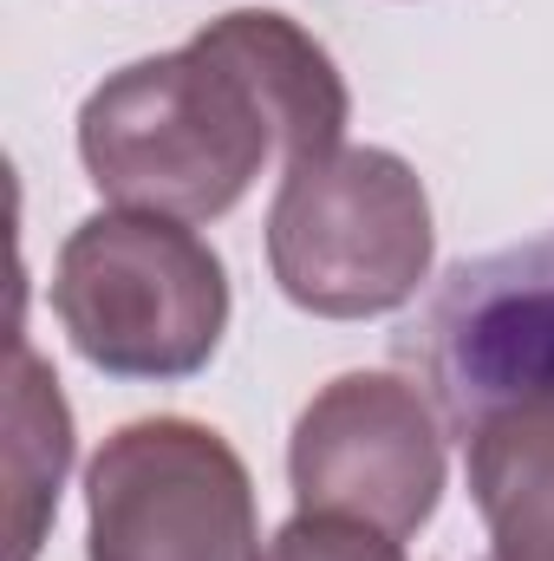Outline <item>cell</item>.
Here are the masks:
<instances>
[{
  "mask_svg": "<svg viewBox=\"0 0 554 561\" xmlns=\"http://www.w3.org/2000/svg\"><path fill=\"white\" fill-rule=\"evenodd\" d=\"M353 92L333 53L275 7H235L189 46L118 66L79 105V163L112 209L176 222L229 216L268 157L346 144Z\"/></svg>",
  "mask_w": 554,
  "mask_h": 561,
  "instance_id": "1",
  "label": "cell"
},
{
  "mask_svg": "<svg viewBox=\"0 0 554 561\" xmlns=\"http://www.w3.org/2000/svg\"><path fill=\"white\" fill-rule=\"evenodd\" d=\"M53 313L105 379H189L229 333V268L196 222L150 209L85 216L53 262Z\"/></svg>",
  "mask_w": 554,
  "mask_h": 561,
  "instance_id": "2",
  "label": "cell"
},
{
  "mask_svg": "<svg viewBox=\"0 0 554 561\" xmlns=\"http://www.w3.org/2000/svg\"><path fill=\"white\" fill-rule=\"evenodd\" d=\"M437 262L424 176L399 150L339 144L287 163L268 209L275 287L320 320H379L412 307Z\"/></svg>",
  "mask_w": 554,
  "mask_h": 561,
  "instance_id": "3",
  "label": "cell"
},
{
  "mask_svg": "<svg viewBox=\"0 0 554 561\" xmlns=\"http://www.w3.org/2000/svg\"><path fill=\"white\" fill-rule=\"evenodd\" d=\"M85 561H262L255 477L196 419H131L85 463Z\"/></svg>",
  "mask_w": 554,
  "mask_h": 561,
  "instance_id": "4",
  "label": "cell"
},
{
  "mask_svg": "<svg viewBox=\"0 0 554 561\" xmlns=\"http://www.w3.org/2000/svg\"><path fill=\"white\" fill-rule=\"evenodd\" d=\"M443 477L437 412L405 373H339L287 437V483L307 516H346L399 542L437 516Z\"/></svg>",
  "mask_w": 554,
  "mask_h": 561,
  "instance_id": "5",
  "label": "cell"
},
{
  "mask_svg": "<svg viewBox=\"0 0 554 561\" xmlns=\"http://www.w3.org/2000/svg\"><path fill=\"white\" fill-rule=\"evenodd\" d=\"M470 496L496 561H554V392H522L470 431Z\"/></svg>",
  "mask_w": 554,
  "mask_h": 561,
  "instance_id": "6",
  "label": "cell"
},
{
  "mask_svg": "<svg viewBox=\"0 0 554 561\" xmlns=\"http://www.w3.org/2000/svg\"><path fill=\"white\" fill-rule=\"evenodd\" d=\"M72 470V405L59 392V373L33 353L26 333H13L7 366V561H33L46 542V523L59 510Z\"/></svg>",
  "mask_w": 554,
  "mask_h": 561,
  "instance_id": "7",
  "label": "cell"
},
{
  "mask_svg": "<svg viewBox=\"0 0 554 561\" xmlns=\"http://www.w3.org/2000/svg\"><path fill=\"white\" fill-rule=\"evenodd\" d=\"M262 561H405V542L346 516H293L275 542L262 549Z\"/></svg>",
  "mask_w": 554,
  "mask_h": 561,
  "instance_id": "8",
  "label": "cell"
}]
</instances>
